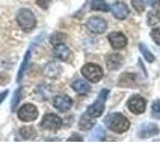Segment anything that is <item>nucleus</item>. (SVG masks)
Returning a JSON list of instances; mask_svg holds the SVG:
<instances>
[{
	"label": "nucleus",
	"mask_w": 160,
	"mask_h": 143,
	"mask_svg": "<svg viewBox=\"0 0 160 143\" xmlns=\"http://www.w3.org/2000/svg\"><path fill=\"white\" fill-rule=\"evenodd\" d=\"M61 72H62V68L60 67V64L55 63V62L48 63L46 66V68H44V74L47 75L48 78H50V79H56L61 74Z\"/></svg>",
	"instance_id": "nucleus-15"
},
{
	"label": "nucleus",
	"mask_w": 160,
	"mask_h": 143,
	"mask_svg": "<svg viewBox=\"0 0 160 143\" xmlns=\"http://www.w3.org/2000/svg\"><path fill=\"white\" fill-rule=\"evenodd\" d=\"M71 141H77V142H81L82 141V137L78 135V134H73L72 136L68 138V142H71Z\"/></svg>",
	"instance_id": "nucleus-31"
},
{
	"label": "nucleus",
	"mask_w": 160,
	"mask_h": 143,
	"mask_svg": "<svg viewBox=\"0 0 160 143\" xmlns=\"http://www.w3.org/2000/svg\"><path fill=\"white\" fill-rule=\"evenodd\" d=\"M30 54H31V51L30 50H28L25 56H24V60H23V63H22V66H20L19 68V72H18V76H17V81H20L22 80V78H23V75L25 73V70H27V67L28 64H29V60H30Z\"/></svg>",
	"instance_id": "nucleus-22"
},
{
	"label": "nucleus",
	"mask_w": 160,
	"mask_h": 143,
	"mask_svg": "<svg viewBox=\"0 0 160 143\" xmlns=\"http://www.w3.org/2000/svg\"><path fill=\"white\" fill-rule=\"evenodd\" d=\"M50 2H52V0H36V4L43 10H47L50 5Z\"/></svg>",
	"instance_id": "nucleus-28"
},
{
	"label": "nucleus",
	"mask_w": 160,
	"mask_h": 143,
	"mask_svg": "<svg viewBox=\"0 0 160 143\" xmlns=\"http://www.w3.org/2000/svg\"><path fill=\"white\" fill-rule=\"evenodd\" d=\"M87 29L94 35H100L103 32H105L108 27L107 21H104L103 18H99V17H92L87 21L86 24Z\"/></svg>",
	"instance_id": "nucleus-8"
},
{
	"label": "nucleus",
	"mask_w": 160,
	"mask_h": 143,
	"mask_svg": "<svg viewBox=\"0 0 160 143\" xmlns=\"http://www.w3.org/2000/svg\"><path fill=\"white\" fill-rule=\"evenodd\" d=\"M38 117L37 107L32 104H25L18 110V118L23 122H33Z\"/></svg>",
	"instance_id": "nucleus-5"
},
{
	"label": "nucleus",
	"mask_w": 160,
	"mask_h": 143,
	"mask_svg": "<svg viewBox=\"0 0 160 143\" xmlns=\"http://www.w3.org/2000/svg\"><path fill=\"white\" fill-rule=\"evenodd\" d=\"M147 102L145 98H142L140 95H133L129 100H128V109L130 110V112H133L134 115H141L145 112L146 110Z\"/></svg>",
	"instance_id": "nucleus-7"
},
{
	"label": "nucleus",
	"mask_w": 160,
	"mask_h": 143,
	"mask_svg": "<svg viewBox=\"0 0 160 143\" xmlns=\"http://www.w3.org/2000/svg\"><path fill=\"white\" fill-rule=\"evenodd\" d=\"M108 40L110 42L111 47L116 50L122 49L127 45V37L122 32H111V34L108 36Z\"/></svg>",
	"instance_id": "nucleus-11"
},
{
	"label": "nucleus",
	"mask_w": 160,
	"mask_h": 143,
	"mask_svg": "<svg viewBox=\"0 0 160 143\" xmlns=\"http://www.w3.org/2000/svg\"><path fill=\"white\" fill-rule=\"evenodd\" d=\"M94 124H96V121L93 119V117H91L88 113H85V115H82L81 118H80V122H79V126L81 130H87L92 129V126H93Z\"/></svg>",
	"instance_id": "nucleus-18"
},
{
	"label": "nucleus",
	"mask_w": 160,
	"mask_h": 143,
	"mask_svg": "<svg viewBox=\"0 0 160 143\" xmlns=\"http://www.w3.org/2000/svg\"><path fill=\"white\" fill-rule=\"evenodd\" d=\"M152 110L155 115H160V100H155L152 105Z\"/></svg>",
	"instance_id": "nucleus-30"
},
{
	"label": "nucleus",
	"mask_w": 160,
	"mask_h": 143,
	"mask_svg": "<svg viewBox=\"0 0 160 143\" xmlns=\"http://www.w3.org/2000/svg\"><path fill=\"white\" fill-rule=\"evenodd\" d=\"M105 124L109 129L116 134H123L130 128V122L128 118L122 113L115 112L105 118Z\"/></svg>",
	"instance_id": "nucleus-1"
},
{
	"label": "nucleus",
	"mask_w": 160,
	"mask_h": 143,
	"mask_svg": "<svg viewBox=\"0 0 160 143\" xmlns=\"http://www.w3.org/2000/svg\"><path fill=\"white\" fill-rule=\"evenodd\" d=\"M151 37L153 38V41L160 45V27H157V29H153L152 32H151Z\"/></svg>",
	"instance_id": "nucleus-27"
},
{
	"label": "nucleus",
	"mask_w": 160,
	"mask_h": 143,
	"mask_svg": "<svg viewBox=\"0 0 160 143\" xmlns=\"http://www.w3.org/2000/svg\"><path fill=\"white\" fill-rule=\"evenodd\" d=\"M111 12H112L115 18H117L120 21H123V19L127 18L128 14H129V8H128V6L124 2L117 1V2H115L111 6Z\"/></svg>",
	"instance_id": "nucleus-13"
},
{
	"label": "nucleus",
	"mask_w": 160,
	"mask_h": 143,
	"mask_svg": "<svg viewBox=\"0 0 160 143\" xmlns=\"http://www.w3.org/2000/svg\"><path fill=\"white\" fill-rule=\"evenodd\" d=\"M72 88H73L77 93H79V94H87V93L91 91L90 85H88L86 81H84V80H75V81L72 83Z\"/></svg>",
	"instance_id": "nucleus-17"
},
{
	"label": "nucleus",
	"mask_w": 160,
	"mask_h": 143,
	"mask_svg": "<svg viewBox=\"0 0 160 143\" xmlns=\"http://www.w3.org/2000/svg\"><path fill=\"white\" fill-rule=\"evenodd\" d=\"M108 95H109V89H107V88L102 89V92L98 94L97 100H96L91 106H88V109H87V113H88L90 116L93 117V118H97V117L102 116V113H103V111H104V107H105L104 105H105V100H107Z\"/></svg>",
	"instance_id": "nucleus-3"
},
{
	"label": "nucleus",
	"mask_w": 160,
	"mask_h": 143,
	"mask_svg": "<svg viewBox=\"0 0 160 143\" xmlns=\"http://www.w3.org/2000/svg\"><path fill=\"white\" fill-rule=\"evenodd\" d=\"M81 73L88 81L98 82L103 78V69L98 64L94 63H87L81 68Z\"/></svg>",
	"instance_id": "nucleus-4"
},
{
	"label": "nucleus",
	"mask_w": 160,
	"mask_h": 143,
	"mask_svg": "<svg viewBox=\"0 0 160 143\" xmlns=\"http://www.w3.org/2000/svg\"><path fill=\"white\" fill-rule=\"evenodd\" d=\"M148 2H149V5L152 7H160V0H148Z\"/></svg>",
	"instance_id": "nucleus-32"
},
{
	"label": "nucleus",
	"mask_w": 160,
	"mask_h": 143,
	"mask_svg": "<svg viewBox=\"0 0 160 143\" xmlns=\"http://www.w3.org/2000/svg\"><path fill=\"white\" fill-rule=\"evenodd\" d=\"M160 132L159 126L154 123H145L140 126L139 130V136L141 138H148V137H152L154 135H158Z\"/></svg>",
	"instance_id": "nucleus-12"
},
{
	"label": "nucleus",
	"mask_w": 160,
	"mask_h": 143,
	"mask_svg": "<svg viewBox=\"0 0 160 143\" xmlns=\"http://www.w3.org/2000/svg\"><path fill=\"white\" fill-rule=\"evenodd\" d=\"M20 95H22V88H18L16 92H14V95H13V99H12V104H11V109L12 111L17 109V105H18V102L20 100Z\"/></svg>",
	"instance_id": "nucleus-26"
},
{
	"label": "nucleus",
	"mask_w": 160,
	"mask_h": 143,
	"mask_svg": "<svg viewBox=\"0 0 160 143\" xmlns=\"http://www.w3.org/2000/svg\"><path fill=\"white\" fill-rule=\"evenodd\" d=\"M139 49H140V51L142 53V55H143V57L146 59V61L154 62L155 57H154V55L151 53V50L145 45V43H140V44H139Z\"/></svg>",
	"instance_id": "nucleus-23"
},
{
	"label": "nucleus",
	"mask_w": 160,
	"mask_h": 143,
	"mask_svg": "<svg viewBox=\"0 0 160 143\" xmlns=\"http://www.w3.org/2000/svg\"><path fill=\"white\" fill-rule=\"evenodd\" d=\"M107 67L110 70H116L123 64V57L120 54H110L105 57Z\"/></svg>",
	"instance_id": "nucleus-14"
},
{
	"label": "nucleus",
	"mask_w": 160,
	"mask_h": 143,
	"mask_svg": "<svg viewBox=\"0 0 160 143\" xmlns=\"http://www.w3.org/2000/svg\"><path fill=\"white\" fill-rule=\"evenodd\" d=\"M91 8L93 11H103V12H108L110 10V7L104 0H92L91 1Z\"/></svg>",
	"instance_id": "nucleus-20"
},
{
	"label": "nucleus",
	"mask_w": 160,
	"mask_h": 143,
	"mask_svg": "<svg viewBox=\"0 0 160 143\" xmlns=\"http://www.w3.org/2000/svg\"><path fill=\"white\" fill-rule=\"evenodd\" d=\"M43 129L46 130H53V131H56L61 128L62 125V121L61 118L58 115L55 113H47L46 116L42 118V122L40 124Z\"/></svg>",
	"instance_id": "nucleus-6"
},
{
	"label": "nucleus",
	"mask_w": 160,
	"mask_h": 143,
	"mask_svg": "<svg viewBox=\"0 0 160 143\" xmlns=\"http://www.w3.org/2000/svg\"><path fill=\"white\" fill-rule=\"evenodd\" d=\"M132 5H133L134 10L138 13H142L146 8V2L145 0H132Z\"/></svg>",
	"instance_id": "nucleus-24"
},
{
	"label": "nucleus",
	"mask_w": 160,
	"mask_h": 143,
	"mask_svg": "<svg viewBox=\"0 0 160 143\" xmlns=\"http://www.w3.org/2000/svg\"><path fill=\"white\" fill-rule=\"evenodd\" d=\"M136 82V75L133 73H123L120 76L118 86L121 87H133Z\"/></svg>",
	"instance_id": "nucleus-16"
},
{
	"label": "nucleus",
	"mask_w": 160,
	"mask_h": 143,
	"mask_svg": "<svg viewBox=\"0 0 160 143\" xmlns=\"http://www.w3.org/2000/svg\"><path fill=\"white\" fill-rule=\"evenodd\" d=\"M103 137H104V131L102 128H98V129L96 130V132L93 134V138H97V140H103Z\"/></svg>",
	"instance_id": "nucleus-29"
},
{
	"label": "nucleus",
	"mask_w": 160,
	"mask_h": 143,
	"mask_svg": "<svg viewBox=\"0 0 160 143\" xmlns=\"http://www.w3.org/2000/svg\"><path fill=\"white\" fill-rule=\"evenodd\" d=\"M20 136L23 137L24 140H35L37 137V132L36 130L33 129L32 126H24V128H20L19 130Z\"/></svg>",
	"instance_id": "nucleus-19"
},
{
	"label": "nucleus",
	"mask_w": 160,
	"mask_h": 143,
	"mask_svg": "<svg viewBox=\"0 0 160 143\" xmlns=\"http://www.w3.org/2000/svg\"><path fill=\"white\" fill-rule=\"evenodd\" d=\"M17 23L19 24V26L24 30V31H31L36 27V18L35 14L28 10V8H22L17 14Z\"/></svg>",
	"instance_id": "nucleus-2"
},
{
	"label": "nucleus",
	"mask_w": 160,
	"mask_h": 143,
	"mask_svg": "<svg viewBox=\"0 0 160 143\" xmlns=\"http://www.w3.org/2000/svg\"><path fill=\"white\" fill-rule=\"evenodd\" d=\"M147 21H148V25H151V26L157 25V24L160 21V11L159 10H152L151 12H148Z\"/></svg>",
	"instance_id": "nucleus-21"
},
{
	"label": "nucleus",
	"mask_w": 160,
	"mask_h": 143,
	"mask_svg": "<svg viewBox=\"0 0 160 143\" xmlns=\"http://www.w3.org/2000/svg\"><path fill=\"white\" fill-rule=\"evenodd\" d=\"M66 38L65 35L60 34V32H56V34H53L52 37H50V43L53 45H56V44H60V43H63V40Z\"/></svg>",
	"instance_id": "nucleus-25"
},
{
	"label": "nucleus",
	"mask_w": 160,
	"mask_h": 143,
	"mask_svg": "<svg viewBox=\"0 0 160 143\" xmlns=\"http://www.w3.org/2000/svg\"><path fill=\"white\" fill-rule=\"evenodd\" d=\"M53 54L58 60L63 61V62H68L71 60V57H72V51H71L69 48L67 47V45H65L63 43L54 45Z\"/></svg>",
	"instance_id": "nucleus-10"
},
{
	"label": "nucleus",
	"mask_w": 160,
	"mask_h": 143,
	"mask_svg": "<svg viewBox=\"0 0 160 143\" xmlns=\"http://www.w3.org/2000/svg\"><path fill=\"white\" fill-rule=\"evenodd\" d=\"M7 94H8V91H4L2 93H0V104H1V102H2V100L6 98Z\"/></svg>",
	"instance_id": "nucleus-33"
},
{
	"label": "nucleus",
	"mask_w": 160,
	"mask_h": 143,
	"mask_svg": "<svg viewBox=\"0 0 160 143\" xmlns=\"http://www.w3.org/2000/svg\"><path fill=\"white\" fill-rule=\"evenodd\" d=\"M53 105L55 109H58L61 112H66L72 107L73 105V100L71 97H68L66 94H61L55 97L53 100Z\"/></svg>",
	"instance_id": "nucleus-9"
}]
</instances>
